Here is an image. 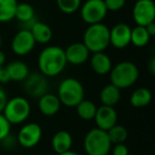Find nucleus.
<instances>
[{"mask_svg": "<svg viewBox=\"0 0 155 155\" xmlns=\"http://www.w3.org/2000/svg\"><path fill=\"white\" fill-rule=\"evenodd\" d=\"M39 72L46 78L56 77L67 65L65 51L58 46H48L41 51L37 60Z\"/></svg>", "mask_w": 155, "mask_h": 155, "instance_id": "obj_1", "label": "nucleus"}, {"mask_svg": "<svg viewBox=\"0 0 155 155\" xmlns=\"http://www.w3.org/2000/svg\"><path fill=\"white\" fill-rule=\"evenodd\" d=\"M139 71L134 63L130 61H123L114 67L110 71V84L115 85L119 89H127L134 85L138 80Z\"/></svg>", "mask_w": 155, "mask_h": 155, "instance_id": "obj_2", "label": "nucleus"}, {"mask_svg": "<svg viewBox=\"0 0 155 155\" xmlns=\"http://www.w3.org/2000/svg\"><path fill=\"white\" fill-rule=\"evenodd\" d=\"M82 43L89 52H103L110 45V29L102 22L89 25L83 34Z\"/></svg>", "mask_w": 155, "mask_h": 155, "instance_id": "obj_3", "label": "nucleus"}, {"mask_svg": "<svg viewBox=\"0 0 155 155\" xmlns=\"http://www.w3.org/2000/svg\"><path fill=\"white\" fill-rule=\"evenodd\" d=\"M84 87L75 78H66L60 83L58 88V98L61 104L67 107H75L84 99Z\"/></svg>", "mask_w": 155, "mask_h": 155, "instance_id": "obj_4", "label": "nucleus"}, {"mask_svg": "<svg viewBox=\"0 0 155 155\" xmlns=\"http://www.w3.org/2000/svg\"><path fill=\"white\" fill-rule=\"evenodd\" d=\"M83 147L87 155H108L112 150V142L107 132L95 127L86 133Z\"/></svg>", "mask_w": 155, "mask_h": 155, "instance_id": "obj_5", "label": "nucleus"}, {"mask_svg": "<svg viewBox=\"0 0 155 155\" xmlns=\"http://www.w3.org/2000/svg\"><path fill=\"white\" fill-rule=\"evenodd\" d=\"M31 114V105L25 97H14L8 100L2 110L10 124H20L29 118Z\"/></svg>", "mask_w": 155, "mask_h": 155, "instance_id": "obj_6", "label": "nucleus"}, {"mask_svg": "<svg viewBox=\"0 0 155 155\" xmlns=\"http://www.w3.org/2000/svg\"><path fill=\"white\" fill-rule=\"evenodd\" d=\"M107 12L103 0H86L81 7V18L88 26L100 24L106 17Z\"/></svg>", "mask_w": 155, "mask_h": 155, "instance_id": "obj_7", "label": "nucleus"}, {"mask_svg": "<svg viewBox=\"0 0 155 155\" xmlns=\"http://www.w3.org/2000/svg\"><path fill=\"white\" fill-rule=\"evenodd\" d=\"M133 19L137 26L146 27L155 20V3L153 0H137L133 7Z\"/></svg>", "mask_w": 155, "mask_h": 155, "instance_id": "obj_8", "label": "nucleus"}, {"mask_svg": "<svg viewBox=\"0 0 155 155\" xmlns=\"http://www.w3.org/2000/svg\"><path fill=\"white\" fill-rule=\"evenodd\" d=\"M41 135H43V130L41 125L35 122H29L19 130L17 141L22 148L32 149L36 147L41 141Z\"/></svg>", "mask_w": 155, "mask_h": 155, "instance_id": "obj_9", "label": "nucleus"}, {"mask_svg": "<svg viewBox=\"0 0 155 155\" xmlns=\"http://www.w3.org/2000/svg\"><path fill=\"white\" fill-rule=\"evenodd\" d=\"M24 91L33 98H39L48 93V80L41 72L29 73L24 81Z\"/></svg>", "mask_w": 155, "mask_h": 155, "instance_id": "obj_10", "label": "nucleus"}, {"mask_svg": "<svg viewBox=\"0 0 155 155\" xmlns=\"http://www.w3.org/2000/svg\"><path fill=\"white\" fill-rule=\"evenodd\" d=\"M35 41L28 30H19L13 37L11 47L13 52L18 56L29 54L35 47Z\"/></svg>", "mask_w": 155, "mask_h": 155, "instance_id": "obj_11", "label": "nucleus"}, {"mask_svg": "<svg viewBox=\"0 0 155 155\" xmlns=\"http://www.w3.org/2000/svg\"><path fill=\"white\" fill-rule=\"evenodd\" d=\"M94 119L98 129L107 132L115 124H117L118 115L114 106L101 105L100 107H97V112Z\"/></svg>", "mask_w": 155, "mask_h": 155, "instance_id": "obj_12", "label": "nucleus"}, {"mask_svg": "<svg viewBox=\"0 0 155 155\" xmlns=\"http://www.w3.org/2000/svg\"><path fill=\"white\" fill-rule=\"evenodd\" d=\"M131 30L129 25L117 24L110 30V45L117 49H123L131 44Z\"/></svg>", "mask_w": 155, "mask_h": 155, "instance_id": "obj_13", "label": "nucleus"}, {"mask_svg": "<svg viewBox=\"0 0 155 155\" xmlns=\"http://www.w3.org/2000/svg\"><path fill=\"white\" fill-rule=\"evenodd\" d=\"M65 51L67 63L72 65H82L89 58L91 52L83 43H73L69 45Z\"/></svg>", "mask_w": 155, "mask_h": 155, "instance_id": "obj_14", "label": "nucleus"}, {"mask_svg": "<svg viewBox=\"0 0 155 155\" xmlns=\"http://www.w3.org/2000/svg\"><path fill=\"white\" fill-rule=\"evenodd\" d=\"M38 108L39 112L45 116H54L60 112L61 101L56 95L50 93H46L41 97L38 98Z\"/></svg>", "mask_w": 155, "mask_h": 155, "instance_id": "obj_15", "label": "nucleus"}, {"mask_svg": "<svg viewBox=\"0 0 155 155\" xmlns=\"http://www.w3.org/2000/svg\"><path fill=\"white\" fill-rule=\"evenodd\" d=\"M91 66L94 72L99 75H104L110 73L112 69V60L104 52H96L93 53L91 58Z\"/></svg>", "mask_w": 155, "mask_h": 155, "instance_id": "obj_16", "label": "nucleus"}, {"mask_svg": "<svg viewBox=\"0 0 155 155\" xmlns=\"http://www.w3.org/2000/svg\"><path fill=\"white\" fill-rule=\"evenodd\" d=\"M51 147L56 154L67 152L72 147V136L67 131H58L53 135L51 139Z\"/></svg>", "mask_w": 155, "mask_h": 155, "instance_id": "obj_17", "label": "nucleus"}, {"mask_svg": "<svg viewBox=\"0 0 155 155\" xmlns=\"http://www.w3.org/2000/svg\"><path fill=\"white\" fill-rule=\"evenodd\" d=\"M5 69L9 72L11 81L14 82H22L30 73L28 65L21 61H13L5 67Z\"/></svg>", "mask_w": 155, "mask_h": 155, "instance_id": "obj_18", "label": "nucleus"}, {"mask_svg": "<svg viewBox=\"0 0 155 155\" xmlns=\"http://www.w3.org/2000/svg\"><path fill=\"white\" fill-rule=\"evenodd\" d=\"M30 32L32 34L33 38H34L35 43L38 44H48L53 36L51 28L47 24L38 21V20L33 25Z\"/></svg>", "mask_w": 155, "mask_h": 155, "instance_id": "obj_19", "label": "nucleus"}, {"mask_svg": "<svg viewBox=\"0 0 155 155\" xmlns=\"http://www.w3.org/2000/svg\"><path fill=\"white\" fill-rule=\"evenodd\" d=\"M121 89L113 84L105 85L100 91V101L102 105L115 106L121 99Z\"/></svg>", "mask_w": 155, "mask_h": 155, "instance_id": "obj_20", "label": "nucleus"}, {"mask_svg": "<svg viewBox=\"0 0 155 155\" xmlns=\"http://www.w3.org/2000/svg\"><path fill=\"white\" fill-rule=\"evenodd\" d=\"M152 101V93L150 89L146 87H138L132 93L131 98H130V103L134 107H144L148 106Z\"/></svg>", "mask_w": 155, "mask_h": 155, "instance_id": "obj_21", "label": "nucleus"}, {"mask_svg": "<svg viewBox=\"0 0 155 155\" xmlns=\"http://www.w3.org/2000/svg\"><path fill=\"white\" fill-rule=\"evenodd\" d=\"M17 0H0V22H9L15 18Z\"/></svg>", "mask_w": 155, "mask_h": 155, "instance_id": "obj_22", "label": "nucleus"}, {"mask_svg": "<svg viewBox=\"0 0 155 155\" xmlns=\"http://www.w3.org/2000/svg\"><path fill=\"white\" fill-rule=\"evenodd\" d=\"M77 108V114L83 120H93L95 118L96 112H97V106L91 100L83 99L80 103L75 106Z\"/></svg>", "mask_w": 155, "mask_h": 155, "instance_id": "obj_23", "label": "nucleus"}, {"mask_svg": "<svg viewBox=\"0 0 155 155\" xmlns=\"http://www.w3.org/2000/svg\"><path fill=\"white\" fill-rule=\"evenodd\" d=\"M150 35L148 34L146 28L141 26H136L131 30V44L135 47L142 48L150 41Z\"/></svg>", "mask_w": 155, "mask_h": 155, "instance_id": "obj_24", "label": "nucleus"}, {"mask_svg": "<svg viewBox=\"0 0 155 155\" xmlns=\"http://www.w3.org/2000/svg\"><path fill=\"white\" fill-rule=\"evenodd\" d=\"M15 18L20 24L21 22L29 21L31 19H34L35 18L34 8L30 3H27V2L18 3L15 11Z\"/></svg>", "mask_w": 155, "mask_h": 155, "instance_id": "obj_25", "label": "nucleus"}, {"mask_svg": "<svg viewBox=\"0 0 155 155\" xmlns=\"http://www.w3.org/2000/svg\"><path fill=\"white\" fill-rule=\"evenodd\" d=\"M107 135L110 138L112 144L117 143H124V141L127 139V130L123 125L115 124L112 129L107 131Z\"/></svg>", "mask_w": 155, "mask_h": 155, "instance_id": "obj_26", "label": "nucleus"}, {"mask_svg": "<svg viewBox=\"0 0 155 155\" xmlns=\"http://www.w3.org/2000/svg\"><path fill=\"white\" fill-rule=\"evenodd\" d=\"M56 5L63 13L73 14L80 9L81 0H56Z\"/></svg>", "mask_w": 155, "mask_h": 155, "instance_id": "obj_27", "label": "nucleus"}, {"mask_svg": "<svg viewBox=\"0 0 155 155\" xmlns=\"http://www.w3.org/2000/svg\"><path fill=\"white\" fill-rule=\"evenodd\" d=\"M9 134H11V124L2 113H0V141H2Z\"/></svg>", "mask_w": 155, "mask_h": 155, "instance_id": "obj_28", "label": "nucleus"}, {"mask_svg": "<svg viewBox=\"0 0 155 155\" xmlns=\"http://www.w3.org/2000/svg\"><path fill=\"white\" fill-rule=\"evenodd\" d=\"M107 11L118 12L125 5V0H103Z\"/></svg>", "mask_w": 155, "mask_h": 155, "instance_id": "obj_29", "label": "nucleus"}, {"mask_svg": "<svg viewBox=\"0 0 155 155\" xmlns=\"http://www.w3.org/2000/svg\"><path fill=\"white\" fill-rule=\"evenodd\" d=\"M113 155H129V148L124 143H117L114 146L113 150Z\"/></svg>", "mask_w": 155, "mask_h": 155, "instance_id": "obj_30", "label": "nucleus"}, {"mask_svg": "<svg viewBox=\"0 0 155 155\" xmlns=\"http://www.w3.org/2000/svg\"><path fill=\"white\" fill-rule=\"evenodd\" d=\"M10 81H11V79H10L8 70L5 69V67H1L0 68V84H5Z\"/></svg>", "mask_w": 155, "mask_h": 155, "instance_id": "obj_31", "label": "nucleus"}, {"mask_svg": "<svg viewBox=\"0 0 155 155\" xmlns=\"http://www.w3.org/2000/svg\"><path fill=\"white\" fill-rule=\"evenodd\" d=\"M7 101H8L7 93H5V91L2 88V86L0 85V113H2Z\"/></svg>", "mask_w": 155, "mask_h": 155, "instance_id": "obj_32", "label": "nucleus"}, {"mask_svg": "<svg viewBox=\"0 0 155 155\" xmlns=\"http://www.w3.org/2000/svg\"><path fill=\"white\" fill-rule=\"evenodd\" d=\"M144 28H146V30H147V32H148V34L150 35V37L154 36V35H155V21L148 24L146 27H144Z\"/></svg>", "mask_w": 155, "mask_h": 155, "instance_id": "obj_33", "label": "nucleus"}, {"mask_svg": "<svg viewBox=\"0 0 155 155\" xmlns=\"http://www.w3.org/2000/svg\"><path fill=\"white\" fill-rule=\"evenodd\" d=\"M149 69H150V72L152 73V74H154L155 73V58L154 56L151 58L150 64H149Z\"/></svg>", "mask_w": 155, "mask_h": 155, "instance_id": "obj_34", "label": "nucleus"}, {"mask_svg": "<svg viewBox=\"0 0 155 155\" xmlns=\"http://www.w3.org/2000/svg\"><path fill=\"white\" fill-rule=\"evenodd\" d=\"M5 61H7V56H5V52L0 49V67H3Z\"/></svg>", "mask_w": 155, "mask_h": 155, "instance_id": "obj_35", "label": "nucleus"}, {"mask_svg": "<svg viewBox=\"0 0 155 155\" xmlns=\"http://www.w3.org/2000/svg\"><path fill=\"white\" fill-rule=\"evenodd\" d=\"M56 155H80V154H79V153H77V152H74V151L69 150V151H67V152L61 153V154H56Z\"/></svg>", "mask_w": 155, "mask_h": 155, "instance_id": "obj_36", "label": "nucleus"}, {"mask_svg": "<svg viewBox=\"0 0 155 155\" xmlns=\"http://www.w3.org/2000/svg\"><path fill=\"white\" fill-rule=\"evenodd\" d=\"M1 45H2V39H1V35H0V48H1Z\"/></svg>", "mask_w": 155, "mask_h": 155, "instance_id": "obj_37", "label": "nucleus"}, {"mask_svg": "<svg viewBox=\"0 0 155 155\" xmlns=\"http://www.w3.org/2000/svg\"><path fill=\"white\" fill-rule=\"evenodd\" d=\"M39 155H44V154H39Z\"/></svg>", "mask_w": 155, "mask_h": 155, "instance_id": "obj_38", "label": "nucleus"}, {"mask_svg": "<svg viewBox=\"0 0 155 155\" xmlns=\"http://www.w3.org/2000/svg\"><path fill=\"white\" fill-rule=\"evenodd\" d=\"M0 68H1V67H0Z\"/></svg>", "mask_w": 155, "mask_h": 155, "instance_id": "obj_39", "label": "nucleus"}]
</instances>
